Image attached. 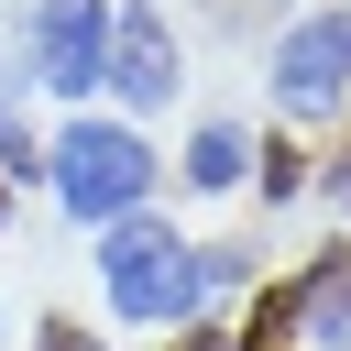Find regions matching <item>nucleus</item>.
I'll return each mask as SVG.
<instances>
[{
    "label": "nucleus",
    "mask_w": 351,
    "mask_h": 351,
    "mask_svg": "<svg viewBox=\"0 0 351 351\" xmlns=\"http://www.w3.org/2000/svg\"><path fill=\"white\" fill-rule=\"evenodd\" d=\"M285 329H296V285H263V296H252V329H241V351H274Z\"/></svg>",
    "instance_id": "nucleus-10"
},
{
    "label": "nucleus",
    "mask_w": 351,
    "mask_h": 351,
    "mask_svg": "<svg viewBox=\"0 0 351 351\" xmlns=\"http://www.w3.org/2000/svg\"><path fill=\"white\" fill-rule=\"evenodd\" d=\"M274 99H285V121H329V110L351 99V11L285 22V44H274Z\"/></svg>",
    "instance_id": "nucleus-3"
},
{
    "label": "nucleus",
    "mask_w": 351,
    "mask_h": 351,
    "mask_svg": "<svg viewBox=\"0 0 351 351\" xmlns=\"http://www.w3.org/2000/svg\"><path fill=\"white\" fill-rule=\"evenodd\" d=\"M176 77H186V66H176V22H165L154 0H121V11H110V66H99V88H121L132 110H165Z\"/></svg>",
    "instance_id": "nucleus-5"
},
{
    "label": "nucleus",
    "mask_w": 351,
    "mask_h": 351,
    "mask_svg": "<svg viewBox=\"0 0 351 351\" xmlns=\"http://www.w3.org/2000/svg\"><path fill=\"white\" fill-rule=\"evenodd\" d=\"M296 329L318 351H351V241H329L307 274H296Z\"/></svg>",
    "instance_id": "nucleus-6"
},
{
    "label": "nucleus",
    "mask_w": 351,
    "mask_h": 351,
    "mask_svg": "<svg viewBox=\"0 0 351 351\" xmlns=\"http://www.w3.org/2000/svg\"><path fill=\"white\" fill-rule=\"evenodd\" d=\"M99 285H110V307H121V318H143V329L197 318V296H208L197 252H186V241H176V219H154V208H132V219H110V230H99Z\"/></svg>",
    "instance_id": "nucleus-1"
},
{
    "label": "nucleus",
    "mask_w": 351,
    "mask_h": 351,
    "mask_svg": "<svg viewBox=\"0 0 351 351\" xmlns=\"http://www.w3.org/2000/svg\"><path fill=\"white\" fill-rule=\"evenodd\" d=\"M318 186H329V197H340V208H351V143H340V165H329V176H318Z\"/></svg>",
    "instance_id": "nucleus-13"
},
{
    "label": "nucleus",
    "mask_w": 351,
    "mask_h": 351,
    "mask_svg": "<svg viewBox=\"0 0 351 351\" xmlns=\"http://www.w3.org/2000/svg\"><path fill=\"white\" fill-rule=\"evenodd\" d=\"M44 176H55V197L77 208V219H132L143 197H154V143L132 132V121H66L55 143H44Z\"/></svg>",
    "instance_id": "nucleus-2"
},
{
    "label": "nucleus",
    "mask_w": 351,
    "mask_h": 351,
    "mask_svg": "<svg viewBox=\"0 0 351 351\" xmlns=\"http://www.w3.org/2000/svg\"><path fill=\"white\" fill-rule=\"evenodd\" d=\"M33 351H99V340H88L77 318H44V340H33Z\"/></svg>",
    "instance_id": "nucleus-11"
},
{
    "label": "nucleus",
    "mask_w": 351,
    "mask_h": 351,
    "mask_svg": "<svg viewBox=\"0 0 351 351\" xmlns=\"http://www.w3.org/2000/svg\"><path fill=\"white\" fill-rule=\"evenodd\" d=\"M186 186H197V197H230V186H252V132H241V121H208V132L186 143Z\"/></svg>",
    "instance_id": "nucleus-7"
},
{
    "label": "nucleus",
    "mask_w": 351,
    "mask_h": 351,
    "mask_svg": "<svg viewBox=\"0 0 351 351\" xmlns=\"http://www.w3.org/2000/svg\"><path fill=\"white\" fill-rule=\"evenodd\" d=\"M11 176H44V143H33V121H22V88H0V186Z\"/></svg>",
    "instance_id": "nucleus-8"
},
{
    "label": "nucleus",
    "mask_w": 351,
    "mask_h": 351,
    "mask_svg": "<svg viewBox=\"0 0 351 351\" xmlns=\"http://www.w3.org/2000/svg\"><path fill=\"white\" fill-rule=\"evenodd\" d=\"M0 219H11V186H0Z\"/></svg>",
    "instance_id": "nucleus-14"
},
{
    "label": "nucleus",
    "mask_w": 351,
    "mask_h": 351,
    "mask_svg": "<svg viewBox=\"0 0 351 351\" xmlns=\"http://www.w3.org/2000/svg\"><path fill=\"white\" fill-rule=\"evenodd\" d=\"M165 351H230V340H219L208 318H176V340H165Z\"/></svg>",
    "instance_id": "nucleus-12"
},
{
    "label": "nucleus",
    "mask_w": 351,
    "mask_h": 351,
    "mask_svg": "<svg viewBox=\"0 0 351 351\" xmlns=\"http://www.w3.org/2000/svg\"><path fill=\"white\" fill-rule=\"evenodd\" d=\"M110 66V0H33V77L55 99H88Z\"/></svg>",
    "instance_id": "nucleus-4"
},
{
    "label": "nucleus",
    "mask_w": 351,
    "mask_h": 351,
    "mask_svg": "<svg viewBox=\"0 0 351 351\" xmlns=\"http://www.w3.org/2000/svg\"><path fill=\"white\" fill-rule=\"evenodd\" d=\"M252 176H263V197H296V186H307V165H296V143H285V132H263V143H252Z\"/></svg>",
    "instance_id": "nucleus-9"
}]
</instances>
